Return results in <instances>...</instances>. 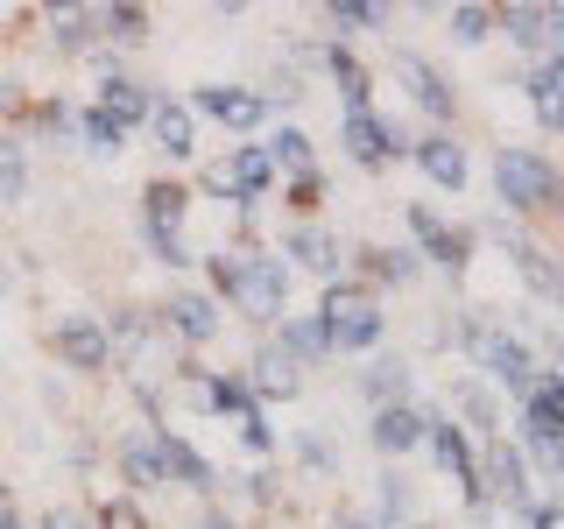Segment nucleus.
Instances as JSON below:
<instances>
[{
	"instance_id": "1",
	"label": "nucleus",
	"mask_w": 564,
	"mask_h": 529,
	"mask_svg": "<svg viewBox=\"0 0 564 529\" xmlns=\"http://www.w3.org/2000/svg\"><path fill=\"white\" fill-rule=\"evenodd\" d=\"M494 184H501V198L516 205V212H564V176L543 163V155H529V149H501V163H494Z\"/></svg>"
},
{
	"instance_id": "2",
	"label": "nucleus",
	"mask_w": 564,
	"mask_h": 529,
	"mask_svg": "<svg viewBox=\"0 0 564 529\" xmlns=\"http://www.w3.org/2000/svg\"><path fill=\"white\" fill-rule=\"evenodd\" d=\"M317 325H325L332 346L367 353V346L381 339V304H375L367 290H352V282H332V290H325V311H317Z\"/></svg>"
},
{
	"instance_id": "3",
	"label": "nucleus",
	"mask_w": 564,
	"mask_h": 529,
	"mask_svg": "<svg viewBox=\"0 0 564 529\" xmlns=\"http://www.w3.org/2000/svg\"><path fill=\"white\" fill-rule=\"evenodd\" d=\"M282 296H290V261H247V269H240L234 304H240L247 317H275Z\"/></svg>"
},
{
	"instance_id": "4",
	"label": "nucleus",
	"mask_w": 564,
	"mask_h": 529,
	"mask_svg": "<svg viewBox=\"0 0 564 529\" xmlns=\"http://www.w3.org/2000/svg\"><path fill=\"white\" fill-rule=\"evenodd\" d=\"M269 176H275L269 155H261V149H240V155H226L219 170H205V191H219V198H240V205H247L261 184H269Z\"/></svg>"
},
{
	"instance_id": "5",
	"label": "nucleus",
	"mask_w": 564,
	"mask_h": 529,
	"mask_svg": "<svg viewBox=\"0 0 564 529\" xmlns=\"http://www.w3.org/2000/svg\"><path fill=\"white\" fill-rule=\"evenodd\" d=\"M57 353L70 367H85V375H93V367H106V353H113V339H106V332L93 325V317H64L57 325Z\"/></svg>"
},
{
	"instance_id": "6",
	"label": "nucleus",
	"mask_w": 564,
	"mask_h": 529,
	"mask_svg": "<svg viewBox=\"0 0 564 529\" xmlns=\"http://www.w3.org/2000/svg\"><path fill=\"white\" fill-rule=\"evenodd\" d=\"M466 346L480 353V360H487V367H494V375H501V381H516V388H529V353H522L516 339H501V332L473 325V332H466Z\"/></svg>"
},
{
	"instance_id": "7",
	"label": "nucleus",
	"mask_w": 564,
	"mask_h": 529,
	"mask_svg": "<svg viewBox=\"0 0 564 529\" xmlns=\"http://www.w3.org/2000/svg\"><path fill=\"white\" fill-rule=\"evenodd\" d=\"M395 78L416 93V106H423V114H452V106H458V99H452V85L437 78V71L423 64V57H395Z\"/></svg>"
},
{
	"instance_id": "8",
	"label": "nucleus",
	"mask_w": 564,
	"mask_h": 529,
	"mask_svg": "<svg viewBox=\"0 0 564 529\" xmlns=\"http://www.w3.org/2000/svg\"><path fill=\"white\" fill-rule=\"evenodd\" d=\"M198 106H205L212 120H226V128H254V120H261V99L240 93V85H205Z\"/></svg>"
},
{
	"instance_id": "9",
	"label": "nucleus",
	"mask_w": 564,
	"mask_h": 529,
	"mask_svg": "<svg viewBox=\"0 0 564 529\" xmlns=\"http://www.w3.org/2000/svg\"><path fill=\"white\" fill-rule=\"evenodd\" d=\"M346 149L360 155L367 170H381V163H388V149H395V141H388V128H381V120H375V114H367V106H360V114H346Z\"/></svg>"
},
{
	"instance_id": "10",
	"label": "nucleus",
	"mask_w": 564,
	"mask_h": 529,
	"mask_svg": "<svg viewBox=\"0 0 564 529\" xmlns=\"http://www.w3.org/2000/svg\"><path fill=\"white\" fill-rule=\"evenodd\" d=\"M529 93H536V114H543V128H564V50L551 64L529 78Z\"/></svg>"
},
{
	"instance_id": "11",
	"label": "nucleus",
	"mask_w": 564,
	"mask_h": 529,
	"mask_svg": "<svg viewBox=\"0 0 564 529\" xmlns=\"http://www.w3.org/2000/svg\"><path fill=\"white\" fill-rule=\"evenodd\" d=\"M155 452H163V481H191V487H212V466H205V458L184 445V438H155Z\"/></svg>"
},
{
	"instance_id": "12",
	"label": "nucleus",
	"mask_w": 564,
	"mask_h": 529,
	"mask_svg": "<svg viewBox=\"0 0 564 529\" xmlns=\"http://www.w3.org/2000/svg\"><path fill=\"white\" fill-rule=\"evenodd\" d=\"M254 396L290 402V396H296V360H282V353H261V360H254Z\"/></svg>"
},
{
	"instance_id": "13",
	"label": "nucleus",
	"mask_w": 564,
	"mask_h": 529,
	"mask_svg": "<svg viewBox=\"0 0 564 529\" xmlns=\"http://www.w3.org/2000/svg\"><path fill=\"white\" fill-rule=\"evenodd\" d=\"M416 431H423V417L395 402V410H381V423H375V445H381V452H410V445H416Z\"/></svg>"
},
{
	"instance_id": "14",
	"label": "nucleus",
	"mask_w": 564,
	"mask_h": 529,
	"mask_svg": "<svg viewBox=\"0 0 564 529\" xmlns=\"http://www.w3.org/2000/svg\"><path fill=\"white\" fill-rule=\"evenodd\" d=\"M416 155H423V170H431V184H452V191L466 184V155H458V141H423Z\"/></svg>"
},
{
	"instance_id": "15",
	"label": "nucleus",
	"mask_w": 564,
	"mask_h": 529,
	"mask_svg": "<svg viewBox=\"0 0 564 529\" xmlns=\"http://www.w3.org/2000/svg\"><path fill=\"white\" fill-rule=\"evenodd\" d=\"M170 317L184 325V339H212V325H219V317H212V304H205V296H191V290L170 296Z\"/></svg>"
},
{
	"instance_id": "16",
	"label": "nucleus",
	"mask_w": 564,
	"mask_h": 529,
	"mask_svg": "<svg viewBox=\"0 0 564 529\" xmlns=\"http://www.w3.org/2000/svg\"><path fill=\"white\" fill-rule=\"evenodd\" d=\"M149 128H155V141H163L170 155H191V114H184V106H155Z\"/></svg>"
},
{
	"instance_id": "17",
	"label": "nucleus",
	"mask_w": 564,
	"mask_h": 529,
	"mask_svg": "<svg viewBox=\"0 0 564 529\" xmlns=\"http://www.w3.org/2000/svg\"><path fill=\"white\" fill-rule=\"evenodd\" d=\"M522 396H529V417H543V423H557V431H564V375H543V381H529Z\"/></svg>"
},
{
	"instance_id": "18",
	"label": "nucleus",
	"mask_w": 564,
	"mask_h": 529,
	"mask_svg": "<svg viewBox=\"0 0 564 529\" xmlns=\"http://www.w3.org/2000/svg\"><path fill=\"white\" fill-rule=\"evenodd\" d=\"M99 114L113 120V128H128V120H141V114H149V99H141L128 78H106V106H99Z\"/></svg>"
},
{
	"instance_id": "19",
	"label": "nucleus",
	"mask_w": 564,
	"mask_h": 529,
	"mask_svg": "<svg viewBox=\"0 0 564 529\" xmlns=\"http://www.w3.org/2000/svg\"><path fill=\"white\" fill-rule=\"evenodd\" d=\"M296 261H311V269H339V247H332V234H317V226H304V234L290 240Z\"/></svg>"
},
{
	"instance_id": "20",
	"label": "nucleus",
	"mask_w": 564,
	"mask_h": 529,
	"mask_svg": "<svg viewBox=\"0 0 564 529\" xmlns=\"http://www.w3.org/2000/svg\"><path fill=\"white\" fill-rule=\"evenodd\" d=\"M494 487H501L508 501H529V473H522V458L508 445H494Z\"/></svg>"
},
{
	"instance_id": "21",
	"label": "nucleus",
	"mask_w": 564,
	"mask_h": 529,
	"mask_svg": "<svg viewBox=\"0 0 564 529\" xmlns=\"http://www.w3.org/2000/svg\"><path fill=\"white\" fill-rule=\"evenodd\" d=\"M269 163H282L290 176H311V141L296 134V128H282V134H275V149H269Z\"/></svg>"
},
{
	"instance_id": "22",
	"label": "nucleus",
	"mask_w": 564,
	"mask_h": 529,
	"mask_svg": "<svg viewBox=\"0 0 564 529\" xmlns=\"http://www.w3.org/2000/svg\"><path fill=\"white\" fill-rule=\"evenodd\" d=\"M120 466H128L134 481H163V452H155V438H134V445L120 452Z\"/></svg>"
},
{
	"instance_id": "23",
	"label": "nucleus",
	"mask_w": 564,
	"mask_h": 529,
	"mask_svg": "<svg viewBox=\"0 0 564 529\" xmlns=\"http://www.w3.org/2000/svg\"><path fill=\"white\" fill-rule=\"evenodd\" d=\"M282 339H290V353H304V360H317L332 339H325V325L317 317H296V325H282Z\"/></svg>"
},
{
	"instance_id": "24",
	"label": "nucleus",
	"mask_w": 564,
	"mask_h": 529,
	"mask_svg": "<svg viewBox=\"0 0 564 529\" xmlns=\"http://www.w3.org/2000/svg\"><path fill=\"white\" fill-rule=\"evenodd\" d=\"M431 452H437V466H445V473H466V438H458L452 423H437V431H431Z\"/></svg>"
},
{
	"instance_id": "25",
	"label": "nucleus",
	"mask_w": 564,
	"mask_h": 529,
	"mask_svg": "<svg viewBox=\"0 0 564 529\" xmlns=\"http://www.w3.org/2000/svg\"><path fill=\"white\" fill-rule=\"evenodd\" d=\"M402 388H410V367H402V360H381L375 375H367V396H375V402H388V396H402Z\"/></svg>"
},
{
	"instance_id": "26",
	"label": "nucleus",
	"mask_w": 564,
	"mask_h": 529,
	"mask_svg": "<svg viewBox=\"0 0 564 529\" xmlns=\"http://www.w3.org/2000/svg\"><path fill=\"white\" fill-rule=\"evenodd\" d=\"M149 212H155L149 226H176V212H184V191H176V184H155V191H149Z\"/></svg>"
},
{
	"instance_id": "27",
	"label": "nucleus",
	"mask_w": 564,
	"mask_h": 529,
	"mask_svg": "<svg viewBox=\"0 0 564 529\" xmlns=\"http://www.w3.org/2000/svg\"><path fill=\"white\" fill-rule=\"evenodd\" d=\"M99 529H149V522H141L134 501H106V508H99Z\"/></svg>"
},
{
	"instance_id": "28",
	"label": "nucleus",
	"mask_w": 564,
	"mask_h": 529,
	"mask_svg": "<svg viewBox=\"0 0 564 529\" xmlns=\"http://www.w3.org/2000/svg\"><path fill=\"white\" fill-rule=\"evenodd\" d=\"M452 29L466 35V43H480V35L494 29V14H487V8H458V14H452Z\"/></svg>"
},
{
	"instance_id": "29",
	"label": "nucleus",
	"mask_w": 564,
	"mask_h": 529,
	"mask_svg": "<svg viewBox=\"0 0 564 529\" xmlns=\"http://www.w3.org/2000/svg\"><path fill=\"white\" fill-rule=\"evenodd\" d=\"M149 247H155V255L170 261V269L184 261V240H176V226H149Z\"/></svg>"
},
{
	"instance_id": "30",
	"label": "nucleus",
	"mask_w": 564,
	"mask_h": 529,
	"mask_svg": "<svg viewBox=\"0 0 564 529\" xmlns=\"http://www.w3.org/2000/svg\"><path fill=\"white\" fill-rule=\"evenodd\" d=\"M14 191H22V155L0 149V198H14Z\"/></svg>"
},
{
	"instance_id": "31",
	"label": "nucleus",
	"mask_w": 564,
	"mask_h": 529,
	"mask_svg": "<svg viewBox=\"0 0 564 529\" xmlns=\"http://www.w3.org/2000/svg\"><path fill=\"white\" fill-rule=\"evenodd\" d=\"M240 438H247L254 452H269V423H261V417H240Z\"/></svg>"
},
{
	"instance_id": "32",
	"label": "nucleus",
	"mask_w": 564,
	"mask_h": 529,
	"mask_svg": "<svg viewBox=\"0 0 564 529\" xmlns=\"http://www.w3.org/2000/svg\"><path fill=\"white\" fill-rule=\"evenodd\" d=\"M43 529H85V516H78V508H50Z\"/></svg>"
},
{
	"instance_id": "33",
	"label": "nucleus",
	"mask_w": 564,
	"mask_h": 529,
	"mask_svg": "<svg viewBox=\"0 0 564 529\" xmlns=\"http://www.w3.org/2000/svg\"><path fill=\"white\" fill-rule=\"evenodd\" d=\"M8 522H14V494L0 487V529H8Z\"/></svg>"
},
{
	"instance_id": "34",
	"label": "nucleus",
	"mask_w": 564,
	"mask_h": 529,
	"mask_svg": "<svg viewBox=\"0 0 564 529\" xmlns=\"http://www.w3.org/2000/svg\"><path fill=\"white\" fill-rule=\"evenodd\" d=\"M0 290H8V261H0Z\"/></svg>"
},
{
	"instance_id": "35",
	"label": "nucleus",
	"mask_w": 564,
	"mask_h": 529,
	"mask_svg": "<svg viewBox=\"0 0 564 529\" xmlns=\"http://www.w3.org/2000/svg\"><path fill=\"white\" fill-rule=\"evenodd\" d=\"M339 529H367V522H339Z\"/></svg>"
},
{
	"instance_id": "36",
	"label": "nucleus",
	"mask_w": 564,
	"mask_h": 529,
	"mask_svg": "<svg viewBox=\"0 0 564 529\" xmlns=\"http://www.w3.org/2000/svg\"><path fill=\"white\" fill-rule=\"evenodd\" d=\"M205 529H226V522H205Z\"/></svg>"
},
{
	"instance_id": "37",
	"label": "nucleus",
	"mask_w": 564,
	"mask_h": 529,
	"mask_svg": "<svg viewBox=\"0 0 564 529\" xmlns=\"http://www.w3.org/2000/svg\"><path fill=\"white\" fill-rule=\"evenodd\" d=\"M8 529H22V522H8Z\"/></svg>"
}]
</instances>
